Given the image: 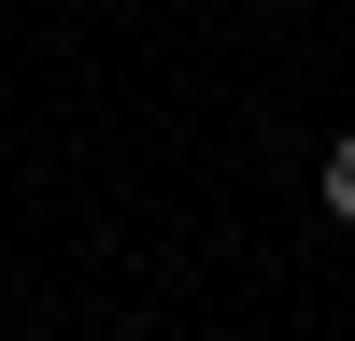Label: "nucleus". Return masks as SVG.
I'll list each match as a JSON object with an SVG mask.
<instances>
[{
	"mask_svg": "<svg viewBox=\"0 0 355 341\" xmlns=\"http://www.w3.org/2000/svg\"><path fill=\"white\" fill-rule=\"evenodd\" d=\"M313 199H327V213H341V227H355V128H341V142H327V157H313Z\"/></svg>",
	"mask_w": 355,
	"mask_h": 341,
	"instance_id": "obj_1",
	"label": "nucleus"
}]
</instances>
